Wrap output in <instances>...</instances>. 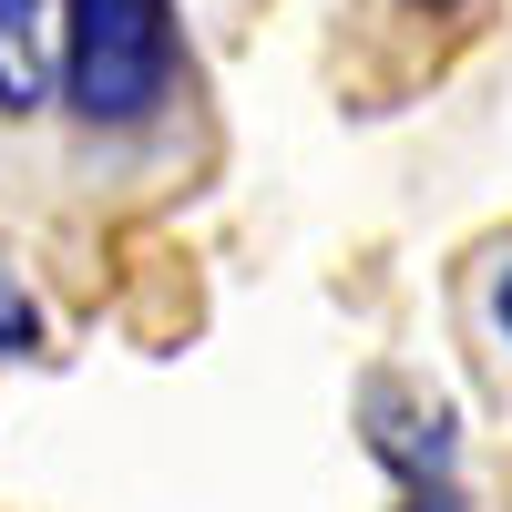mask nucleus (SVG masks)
I'll list each match as a JSON object with an SVG mask.
<instances>
[{
  "label": "nucleus",
  "mask_w": 512,
  "mask_h": 512,
  "mask_svg": "<svg viewBox=\"0 0 512 512\" xmlns=\"http://www.w3.org/2000/svg\"><path fill=\"white\" fill-rule=\"evenodd\" d=\"M216 82L175 0H82V82H72V216L134 226L216 175Z\"/></svg>",
  "instance_id": "nucleus-1"
},
{
  "label": "nucleus",
  "mask_w": 512,
  "mask_h": 512,
  "mask_svg": "<svg viewBox=\"0 0 512 512\" xmlns=\"http://www.w3.org/2000/svg\"><path fill=\"white\" fill-rule=\"evenodd\" d=\"M82 0H0V205L72 216Z\"/></svg>",
  "instance_id": "nucleus-2"
},
{
  "label": "nucleus",
  "mask_w": 512,
  "mask_h": 512,
  "mask_svg": "<svg viewBox=\"0 0 512 512\" xmlns=\"http://www.w3.org/2000/svg\"><path fill=\"white\" fill-rule=\"evenodd\" d=\"M492 21H502V0H349L338 52H328L338 93H359V113H390L420 82H441Z\"/></svg>",
  "instance_id": "nucleus-3"
},
{
  "label": "nucleus",
  "mask_w": 512,
  "mask_h": 512,
  "mask_svg": "<svg viewBox=\"0 0 512 512\" xmlns=\"http://www.w3.org/2000/svg\"><path fill=\"white\" fill-rule=\"evenodd\" d=\"M451 338H461V369H472L502 451H512V226L461 246V267H451Z\"/></svg>",
  "instance_id": "nucleus-4"
},
{
  "label": "nucleus",
  "mask_w": 512,
  "mask_h": 512,
  "mask_svg": "<svg viewBox=\"0 0 512 512\" xmlns=\"http://www.w3.org/2000/svg\"><path fill=\"white\" fill-rule=\"evenodd\" d=\"M379 410H390L379 461L400 472V512H472V492H461V451H451V420L420 410V400H400V390H379Z\"/></svg>",
  "instance_id": "nucleus-5"
},
{
  "label": "nucleus",
  "mask_w": 512,
  "mask_h": 512,
  "mask_svg": "<svg viewBox=\"0 0 512 512\" xmlns=\"http://www.w3.org/2000/svg\"><path fill=\"white\" fill-rule=\"evenodd\" d=\"M226 11H256V0H226Z\"/></svg>",
  "instance_id": "nucleus-6"
}]
</instances>
